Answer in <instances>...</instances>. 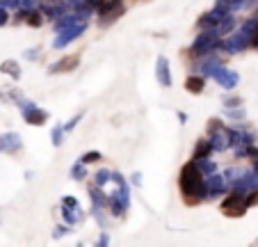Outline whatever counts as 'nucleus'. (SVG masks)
I'll return each mask as SVG.
<instances>
[{"mask_svg": "<svg viewBox=\"0 0 258 247\" xmlns=\"http://www.w3.org/2000/svg\"><path fill=\"white\" fill-rule=\"evenodd\" d=\"M155 76H158V82L162 87H172V74H169V62H167L165 55H160L158 62H155Z\"/></svg>", "mask_w": 258, "mask_h": 247, "instance_id": "f8f14e48", "label": "nucleus"}, {"mask_svg": "<svg viewBox=\"0 0 258 247\" xmlns=\"http://www.w3.org/2000/svg\"><path fill=\"white\" fill-rule=\"evenodd\" d=\"M7 19H9V16H7V9H5L2 5H0V26H5Z\"/></svg>", "mask_w": 258, "mask_h": 247, "instance_id": "72a5a7b5", "label": "nucleus"}, {"mask_svg": "<svg viewBox=\"0 0 258 247\" xmlns=\"http://www.w3.org/2000/svg\"><path fill=\"white\" fill-rule=\"evenodd\" d=\"M233 27H235V19H233L231 12H229V14L224 16V19H222V21L217 23V26H215V32H217L219 37H222V34H229V32H231Z\"/></svg>", "mask_w": 258, "mask_h": 247, "instance_id": "a211bd4d", "label": "nucleus"}, {"mask_svg": "<svg viewBox=\"0 0 258 247\" xmlns=\"http://www.w3.org/2000/svg\"><path fill=\"white\" fill-rule=\"evenodd\" d=\"M181 192L185 197L187 204H199L201 199L208 197L206 190V176L199 172L197 163H185V167L181 169Z\"/></svg>", "mask_w": 258, "mask_h": 247, "instance_id": "f257e3e1", "label": "nucleus"}, {"mask_svg": "<svg viewBox=\"0 0 258 247\" xmlns=\"http://www.w3.org/2000/svg\"><path fill=\"white\" fill-rule=\"evenodd\" d=\"M247 201H245V192H235L229 194L224 201H222V213L229 215V218H240V215H245L247 211Z\"/></svg>", "mask_w": 258, "mask_h": 247, "instance_id": "20e7f679", "label": "nucleus"}, {"mask_svg": "<svg viewBox=\"0 0 258 247\" xmlns=\"http://www.w3.org/2000/svg\"><path fill=\"white\" fill-rule=\"evenodd\" d=\"M217 44H219V34L215 32V27H210V30H204V32H201L197 39H194L192 48H190V55H194V57L210 55V53H215V51H217Z\"/></svg>", "mask_w": 258, "mask_h": 247, "instance_id": "f03ea898", "label": "nucleus"}, {"mask_svg": "<svg viewBox=\"0 0 258 247\" xmlns=\"http://www.w3.org/2000/svg\"><path fill=\"white\" fill-rule=\"evenodd\" d=\"M124 0H103L99 7H96V12H99V16H103V26H107L110 21H114V19H119L121 14H124Z\"/></svg>", "mask_w": 258, "mask_h": 247, "instance_id": "39448f33", "label": "nucleus"}, {"mask_svg": "<svg viewBox=\"0 0 258 247\" xmlns=\"http://www.w3.org/2000/svg\"><path fill=\"white\" fill-rule=\"evenodd\" d=\"M235 106H242V99H240V96H226L224 99V108H235Z\"/></svg>", "mask_w": 258, "mask_h": 247, "instance_id": "c756f323", "label": "nucleus"}, {"mask_svg": "<svg viewBox=\"0 0 258 247\" xmlns=\"http://www.w3.org/2000/svg\"><path fill=\"white\" fill-rule=\"evenodd\" d=\"M256 245H258V238H256Z\"/></svg>", "mask_w": 258, "mask_h": 247, "instance_id": "79ce46f5", "label": "nucleus"}, {"mask_svg": "<svg viewBox=\"0 0 258 247\" xmlns=\"http://www.w3.org/2000/svg\"><path fill=\"white\" fill-rule=\"evenodd\" d=\"M62 218H64V222L71 227V224H76V222L82 220V211H80V204L76 197H71V194H66V197H62Z\"/></svg>", "mask_w": 258, "mask_h": 247, "instance_id": "423d86ee", "label": "nucleus"}, {"mask_svg": "<svg viewBox=\"0 0 258 247\" xmlns=\"http://www.w3.org/2000/svg\"><path fill=\"white\" fill-rule=\"evenodd\" d=\"M194 163H197L199 172L204 174V176H210V174L217 172V165H215V163H212L208 156H206V158H199V161H194Z\"/></svg>", "mask_w": 258, "mask_h": 247, "instance_id": "aec40b11", "label": "nucleus"}, {"mask_svg": "<svg viewBox=\"0 0 258 247\" xmlns=\"http://www.w3.org/2000/svg\"><path fill=\"white\" fill-rule=\"evenodd\" d=\"M0 69H2L7 76H12L14 81H19L21 78V67H19V62L16 60H5L2 64H0Z\"/></svg>", "mask_w": 258, "mask_h": 247, "instance_id": "6ab92c4d", "label": "nucleus"}, {"mask_svg": "<svg viewBox=\"0 0 258 247\" xmlns=\"http://www.w3.org/2000/svg\"><path fill=\"white\" fill-rule=\"evenodd\" d=\"M26 57H27V60H37V51H34V48H30V51L26 53Z\"/></svg>", "mask_w": 258, "mask_h": 247, "instance_id": "4c0bfd02", "label": "nucleus"}, {"mask_svg": "<svg viewBox=\"0 0 258 247\" xmlns=\"http://www.w3.org/2000/svg\"><path fill=\"white\" fill-rule=\"evenodd\" d=\"M224 114H226V117H231V119H245V108H240V106L226 108Z\"/></svg>", "mask_w": 258, "mask_h": 247, "instance_id": "b1692460", "label": "nucleus"}, {"mask_svg": "<svg viewBox=\"0 0 258 247\" xmlns=\"http://www.w3.org/2000/svg\"><path fill=\"white\" fill-rule=\"evenodd\" d=\"M212 151L210 147V140H199L197 147H194V154H192V161H199V158H206V156Z\"/></svg>", "mask_w": 258, "mask_h": 247, "instance_id": "412c9836", "label": "nucleus"}, {"mask_svg": "<svg viewBox=\"0 0 258 247\" xmlns=\"http://www.w3.org/2000/svg\"><path fill=\"white\" fill-rule=\"evenodd\" d=\"M21 147H23V140H21L19 133H2L0 135V151H2V154H16Z\"/></svg>", "mask_w": 258, "mask_h": 247, "instance_id": "9b49d317", "label": "nucleus"}, {"mask_svg": "<svg viewBox=\"0 0 258 247\" xmlns=\"http://www.w3.org/2000/svg\"><path fill=\"white\" fill-rule=\"evenodd\" d=\"M210 147L215 151H226V149L231 147V128H217V131H212L210 133Z\"/></svg>", "mask_w": 258, "mask_h": 247, "instance_id": "9d476101", "label": "nucleus"}, {"mask_svg": "<svg viewBox=\"0 0 258 247\" xmlns=\"http://www.w3.org/2000/svg\"><path fill=\"white\" fill-rule=\"evenodd\" d=\"M107 181H112V172H110V169H99V172H96V176H94V183H96V186H105Z\"/></svg>", "mask_w": 258, "mask_h": 247, "instance_id": "5701e85b", "label": "nucleus"}, {"mask_svg": "<svg viewBox=\"0 0 258 247\" xmlns=\"http://www.w3.org/2000/svg\"><path fill=\"white\" fill-rule=\"evenodd\" d=\"M62 137H64V128H62V126H57V128L51 131V140H53L55 147H60V144H62Z\"/></svg>", "mask_w": 258, "mask_h": 247, "instance_id": "393cba45", "label": "nucleus"}, {"mask_svg": "<svg viewBox=\"0 0 258 247\" xmlns=\"http://www.w3.org/2000/svg\"><path fill=\"white\" fill-rule=\"evenodd\" d=\"M226 188H229V181L226 176L222 174H210L208 179H206V190H208V197H219V194L226 192Z\"/></svg>", "mask_w": 258, "mask_h": 247, "instance_id": "1a4fd4ad", "label": "nucleus"}, {"mask_svg": "<svg viewBox=\"0 0 258 247\" xmlns=\"http://www.w3.org/2000/svg\"><path fill=\"white\" fill-rule=\"evenodd\" d=\"M37 5H39V0H21V7H23V9H34Z\"/></svg>", "mask_w": 258, "mask_h": 247, "instance_id": "2f4dec72", "label": "nucleus"}, {"mask_svg": "<svg viewBox=\"0 0 258 247\" xmlns=\"http://www.w3.org/2000/svg\"><path fill=\"white\" fill-rule=\"evenodd\" d=\"M210 76L215 78V82H219V85L224 87V89H233V87L238 85V81H240V76L235 74V71H229V69H224L222 64H215L212 67V71H210Z\"/></svg>", "mask_w": 258, "mask_h": 247, "instance_id": "6e6552de", "label": "nucleus"}, {"mask_svg": "<svg viewBox=\"0 0 258 247\" xmlns=\"http://www.w3.org/2000/svg\"><path fill=\"white\" fill-rule=\"evenodd\" d=\"M87 30V21H80V23H76V26H71V27H64V30H60V34L55 37V41H53V48H64V46H69L73 39H78L80 34Z\"/></svg>", "mask_w": 258, "mask_h": 247, "instance_id": "0eeeda50", "label": "nucleus"}, {"mask_svg": "<svg viewBox=\"0 0 258 247\" xmlns=\"http://www.w3.org/2000/svg\"><path fill=\"white\" fill-rule=\"evenodd\" d=\"M66 231H69V227H57V229L53 231V238H62Z\"/></svg>", "mask_w": 258, "mask_h": 247, "instance_id": "473e14b6", "label": "nucleus"}, {"mask_svg": "<svg viewBox=\"0 0 258 247\" xmlns=\"http://www.w3.org/2000/svg\"><path fill=\"white\" fill-rule=\"evenodd\" d=\"M179 121H181V124H185V121H187V114H185V112H179Z\"/></svg>", "mask_w": 258, "mask_h": 247, "instance_id": "a19ab883", "label": "nucleus"}, {"mask_svg": "<svg viewBox=\"0 0 258 247\" xmlns=\"http://www.w3.org/2000/svg\"><path fill=\"white\" fill-rule=\"evenodd\" d=\"M99 161H101L99 151H87V154L80 158V163H85V165H89V163H99Z\"/></svg>", "mask_w": 258, "mask_h": 247, "instance_id": "bb28decb", "label": "nucleus"}, {"mask_svg": "<svg viewBox=\"0 0 258 247\" xmlns=\"http://www.w3.org/2000/svg\"><path fill=\"white\" fill-rule=\"evenodd\" d=\"M16 101H19L21 114H23V119H26L27 124H32V126H41V124L48 119V112H46V110L37 108L32 101H26L23 96H21V99H16Z\"/></svg>", "mask_w": 258, "mask_h": 247, "instance_id": "7ed1b4c3", "label": "nucleus"}, {"mask_svg": "<svg viewBox=\"0 0 258 247\" xmlns=\"http://www.w3.org/2000/svg\"><path fill=\"white\" fill-rule=\"evenodd\" d=\"M132 186H142V174H139V172H135V174H132Z\"/></svg>", "mask_w": 258, "mask_h": 247, "instance_id": "f704fd0d", "label": "nucleus"}, {"mask_svg": "<svg viewBox=\"0 0 258 247\" xmlns=\"http://www.w3.org/2000/svg\"><path fill=\"white\" fill-rule=\"evenodd\" d=\"M87 2H89V5H92V7H94V9H96V7H99V5H101V2H103V0H87Z\"/></svg>", "mask_w": 258, "mask_h": 247, "instance_id": "ea45409f", "label": "nucleus"}, {"mask_svg": "<svg viewBox=\"0 0 258 247\" xmlns=\"http://www.w3.org/2000/svg\"><path fill=\"white\" fill-rule=\"evenodd\" d=\"M76 67H78V57H76V55H69L64 60L51 64V74H64V71H71V69H76Z\"/></svg>", "mask_w": 258, "mask_h": 247, "instance_id": "4468645a", "label": "nucleus"}, {"mask_svg": "<svg viewBox=\"0 0 258 247\" xmlns=\"http://www.w3.org/2000/svg\"><path fill=\"white\" fill-rule=\"evenodd\" d=\"M71 176H73L76 181L87 179V165H85V163H80V161L76 163V165L71 167Z\"/></svg>", "mask_w": 258, "mask_h": 247, "instance_id": "4be33fe9", "label": "nucleus"}, {"mask_svg": "<svg viewBox=\"0 0 258 247\" xmlns=\"http://www.w3.org/2000/svg\"><path fill=\"white\" fill-rule=\"evenodd\" d=\"M208 126H210V133H212V131H217V128H222V126H219V119H210V121H208Z\"/></svg>", "mask_w": 258, "mask_h": 247, "instance_id": "c9c22d12", "label": "nucleus"}, {"mask_svg": "<svg viewBox=\"0 0 258 247\" xmlns=\"http://www.w3.org/2000/svg\"><path fill=\"white\" fill-rule=\"evenodd\" d=\"M26 21H27V23H30V26H32V27H37V26H41V23H44V19H41V14L32 12V9H30V12H27Z\"/></svg>", "mask_w": 258, "mask_h": 247, "instance_id": "a878e982", "label": "nucleus"}, {"mask_svg": "<svg viewBox=\"0 0 258 247\" xmlns=\"http://www.w3.org/2000/svg\"><path fill=\"white\" fill-rule=\"evenodd\" d=\"M245 201H247V206H256V204H258V188H254V190H249V192H245Z\"/></svg>", "mask_w": 258, "mask_h": 247, "instance_id": "cd10ccee", "label": "nucleus"}, {"mask_svg": "<svg viewBox=\"0 0 258 247\" xmlns=\"http://www.w3.org/2000/svg\"><path fill=\"white\" fill-rule=\"evenodd\" d=\"M41 5V14H46V16H51V19H57V16H62L64 14V0H39Z\"/></svg>", "mask_w": 258, "mask_h": 247, "instance_id": "ddd939ff", "label": "nucleus"}, {"mask_svg": "<svg viewBox=\"0 0 258 247\" xmlns=\"http://www.w3.org/2000/svg\"><path fill=\"white\" fill-rule=\"evenodd\" d=\"M80 16L76 12H71V14H62V16H57L55 19V30L60 32V30H64V27H71V26H76V23H80Z\"/></svg>", "mask_w": 258, "mask_h": 247, "instance_id": "dca6fc26", "label": "nucleus"}, {"mask_svg": "<svg viewBox=\"0 0 258 247\" xmlns=\"http://www.w3.org/2000/svg\"><path fill=\"white\" fill-rule=\"evenodd\" d=\"M249 46H254V48H258V27L254 30V34H252V44Z\"/></svg>", "mask_w": 258, "mask_h": 247, "instance_id": "e433bc0d", "label": "nucleus"}, {"mask_svg": "<svg viewBox=\"0 0 258 247\" xmlns=\"http://www.w3.org/2000/svg\"><path fill=\"white\" fill-rule=\"evenodd\" d=\"M185 89L192 94H201L206 89V76H187L185 78Z\"/></svg>", "mask_w": 258, "mask_h": 247, "instance_id": "2eb2a0df", "label": "nucleus"}, {"mask_svg": "<svg viewBox=\"0 0 258 247\" xmlns=\"http://www.w3.org/2000/svg\"><path fill=\"white\" fill-rule=\"evenodd\" d=\"M80 119H82V112H80V114H76L73 119H69V121H66L64 126H62V128H64V133H69V131H73V128H76V126H78V124H80Z\"/></svg>", "mask_w": 258, "mask_h": 247, "instance_id": "c85d7f7f", "label": "nucleus"}, {"mask_svg": "<svg viewBox=\"0 0 258 247\" xmlns=\"http://www.w3.org/2000/svg\"><path fill=\"white\" fill-rule=\"evenodd\" d=\"M110 243V238H107V234H101V238H99V245H107Z\"/></svg>", "mask_w": 258, "mask_h": 247, "instance_id": "58836bf2", "label": "nucleus"}, {"mask_svg": "<svg viewBox=\"0 0 258 247\" xmlns=\"http://www.w3.org/2000/svg\"><path fill=\"white\" fill-rule=\"evenodd\" d=\"M0 5L5 7V9H7V7H9V9H19L21 0H0Z\"/></svg>", "mask_w": 258, "mask_h": 247, "instance_id": "7c9ffc66", "label": "nucleus"}, {"mask_svg": "<svg viewBox=\"0 0 258 247\" xmlns=\"http://www.w3.org/2000/svg\"><path fill=\"white\" fill-rule=\"evenodd\" d=\"M89 197H92V208H105L107 204V194H103L101 186H89Z\"/></svg>", "mask_w": 258, "mask_h": 247, "instance_id": "f3484780", "label": "nucleus"}]
</instances>
